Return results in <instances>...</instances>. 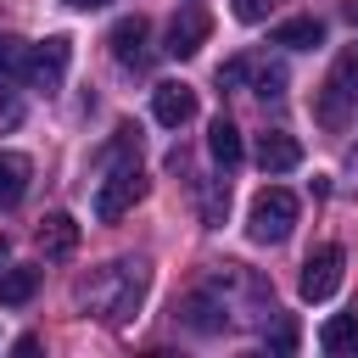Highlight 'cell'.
<instances>
[{"instance_id": "obj_1", "label": "cell", "mask_w": 358, "mask_h": 358, "mask_svg": "<svg viewBox=\"0 0 358 358\" xmlns=\"http://www.w3.org/2000/svg\"><path fill=\"white\" fill-rule=\"evenodd\" d=\"M140 296H145V268L140 263H106L90 280H78V308L95 313V319H112V324L129 319L140 308Z\"/></svg>"}, {"instance_id": "obj_2", "label": "cell", "mask_w": 358, "mask_h": 358, "mask_svg": "<svg viewBox=\"0 0 358 358\" xmlns=\"http://www.w3.org/2000/svg\"><path fill=\"white\" fill-rule=\"evenodd\" d=\"M358 106V45H341V56L330 62V78L313 95V117L324 129H347V112Z\"/></svg>"}, {"instance_id": "obj_3", "label": "cell", "mask_w": 358, "mask_h": 358, "mask_svg": "<svg viewBox=\"0 0 358 358\" xmlns=\"http://www.w3.org/2000/svg\"><path fill=\"white\" fill-rule=\"evenodd\" d=\"M291 224H296V196H291L285 185H263V190L252 196L246 235H252L257 246H280V241L291 235Z\"/></svg>"}, {"instance_id": "obj_4", "label": "cell", "mask_w": 358, "mask_h": 358, "mask_svg": "<svg viewBox=\"0 0 358 358\" xmlns=\"http://www.w3.org/2000/svg\"><path fill=\"white\" fill-rule=\"evenodd\" d=\"M140 196H145V173H140L134 162H123V168H112V173L95 185V218H101V224H117Z\"/></svg>"}, {"instance_id": "obj_5", "label": "cell", "mask_w": 358, "mask_h": 358, "mask_svg": "<svg viewBox=\"0 0 358 358\" xmlns=\"http://www.w3.org/2000/svg\"><path fill=\"white\" fill-rule=\"evenodd\" d=\"M336 285H341V246H319V252H308L302 280H296L302 302H330Z\"/></svg>"}, {"instance_id": "obj_6", "label": "cell", "mask_w": 358, "mask_h": 358, "mask_svg": "<svg viewBox=\"0 0 358 358\" xmlns=\"http://www.w3.org/2000/svg\"><path fill=\"white\" fill-rule=\"evenodd\" d=\"M207 34H213V17L201 11V6H185V11H173V22H168V56H179V62H190L201 45H207Z\"/></svg>"}, {"instance_id": "obj_7", "label": "cell", "mask_w": 358, "mask_h": 358, "mask_svg": "<svg viewBox=\"0 0 358 358\" xmlns=\"http://www.w3.org/2000/svg\"><path fill=\"white\" fill-rule=\"evenodd\" d=\"M67 62H73V39H67V34H50L45 45H34L28 84H34V90H56V84L67 78Z\"/></svg>"}, {"instance_id": "obj_8", "label": "cell", "mask_w": 358, "mask_h": 358, "mask_svg": "<svg viewBox=\"0 0 358 358\" xmlns=\"http://www.w3.org/2000/svg\"><path fill=\"white\" fill-rule=\"evenodd\" d=\"M145 34H151V22L134 11V17H117V22H112L106 45H112V56H117L123 67H145Z\"/></svg>"}, {"instance_id": "obj_9", "label": "cell", "mask_w": 358, "mask_h": 358, "mask_svg": "<svg viewBox=\"0 0 358 358\" xmlns=\"http://www.w3.org/2000/svg\"><path fill=\"white\" fill-rule=\"evenodd\" d=\"M151 112H157L162 129H179V123L196 117V90L190 84H157L151 90Z\"/></svg>"}, {"instance_id": "obj_10", "label": "cell", "mask_w": 358, "mask_h": 358, "mask_svg": "<svg viewBox=\"0 0 358 358\" xmlns=\"http://www.w3.org/2000/svg\"><path fill=\"white\" fill-rule=\"evenodd\" d=\"M39 252H45L50 263L73 257V252H78V218H73V213H45V218H39Z\"/></svg>"}, {"instance_id": "obj_11", "label": "cell", "mask_w": 358, "mask_h": 358, "mask_svg": "<svg viewBox=\"0 0 358 358\" xmlns=\"http://www.w3.org/2000/svg\"><path fill=\"white\" fill-rule=\"evenodd\" d=\"M179 319H185L190 330L213 336V330H224V324H229V302H224L218 291H190V296H185V308H179Z\"/></svg>"}, {"instance_id": "obj_12", "label": "cell", "mask_w": 358, "mask_h": 358, "mask_svg": "<svg viewBox=\"0 0 358 358\" xmlns=\"http://www.w3.org/2000/svg\"><path fill=\"white\" fill-rule=\"evenodd\" d=\"M302 162V145H296V134H285V129H268V134H257V168L263 173H291Z\"/></svg>"}, {"instance_id": "obj_13", "label": "cell", "mask_w": 358, "mask_h": 358, "mask_svg": "<svg viewBox=\"0 0 358 358\" xmlns=\"http://www.w3.org/2000/svg\"><path fill=\"white\" fill-rule=\"evenodd\" d=\"M28 179H34V162L22 151H0V207H17L28 196Z\"/></svg>"}, {"instance_id": "obj_14", "label": "cell", "mask_w": 358, "mask_h": 358, "mask_svg": "<svg viewBox=\"0 0 358 358\" xmlns=\"http://www.w3.org/2000/svg\"><path fill=\"white\" fill-rule=\"evenodd\" d=\"M207 151H213V162L229 173V168H241V157H246V145H241V129L229 123V117H213V129H207Z\"/></svg>"}, {"instance_id": "obj_15", "label": "cell", "mask_w": 358, "mask_h": 358, "mask_svg": "<svg viewBox=\"0 0 358 358\" xmlns=\"http://www.w3.org/2000/svg\"><path fill=\"white\" fill-rule=\"evenodd\" d=\"M319 347H324V352H358V308L330 313V319L319 324Z\"/></svg>"}, {"instance_id": "obj_16", "label": "cell", "mask_w": 358, "mask_h": 358, "mask_svg": "<svg viewBox=\"0 0 358 358\" xmlns=\"http://www.w3.org/2000/svg\"><path fill=\"white\" fill-rule=\"evenodd\" d=\"M28 62H34V45L0 34V84H28Z\"/></svg>"}, {"instance_id": "obj_17", "label": "cell", "mask_w": 358, "mask_h": 358, "mask_svg": "<svg viewBox=\"0 0 358 358\" xmlns=\"http://www.w3.org/2000/svg\"><path fill=\"white\" fill-rule=\"evenodd\" d=\"M319 39H324V22L319 17H291V22L274 28V45H285V50H313Z\"/></svg>"}, {"instance_id": "obj_18", "label": "cell", "mask_w": 358, "mask_h": 358, "mask_svg": "<svg viewBox=\"0 0 358 358\" xmlns=\"http://www.w3.org/2000/svg\"><path fill=\"white\" fill-rule=\"evenodd\" d=\"M39 291V268H6L0 274V308H22Z\"/></svg>"}, {"instance_id": "obj_19", "label": "cell", "mask_w": 358, "mask_h": 358, "mask_svg": "<svg viewBox=\"0 0 358 358\" xmlns=\"http://www.w3.org/2000/svg\"><path fill=\"white\" fill-rule=\"evenodd\" d=\"M229 213V179H201V224L218 229Z\"/></svg>"}, {"instance_id": "obj_20", "label": "cell", "mask_w": 358, "mask_h": 358, "mask_svg": "<svg viewBox=\"0 0 358 358\" xmlns=\"http://www.w3.org/2000/svg\"><path fill=\"white\" fill-rule=\"evenodd\" d=\"M252 95H263V101H280L285 95V67L280 62H252Z\"/></svg>"}, {"instance_id": "obj_21", "label": "cell", "mask_w": 358, "mask_h": 358, "mask_svg": "<svg viewBox=\"0 0 358 358\" xmlns=\"http://www.w3.org/2000/svg\"><path fill=\"white\" fill-rule=\"evenodd\" d=\"M246 73H252V56H235V62H224V67H218V84H224V90H241V84H246Z\"/></svg>"}, {"instance_id": "obj_22", "label": "cell", "mask_w": 358, "mask_h": 358, "mask_svg": "<svg viewBox=\"0 0 358 358\" xmlns=\"http://www.w3.org/2000/svg\"><path fill=\"white\" fill-rule=\"evenodd\" d=\"M268 6H274V0H235V17H241V22H263Z\"/></svg>"}, {"instance_id": "obj_23", "label": "cell", "mask_w": 358, "mask_h": 358, "mask_svg": "<svg viewBox=\"0 0 358 358\" xmlns=\"http://www.w3.org/2000/svg\"><path fill=\"white\" fill-rule=\"evenodd\" d=\"M62 6H73V11H95V6H106V0H62Z\"/></svg>"}, {"instance_id": "obj_24", "label": "cell", "mask_w": 358, "mask_h": 358, "mask_svg": "<svg viewBox=\"0 0 358 358\" xmlns=\"http://www.w3.org/2000/svg\"><path fill=\"white\" fill-rule=\"evenodd\" d=\"M0 257H6V235H0Z\"/></svg>"}]
</instances>
